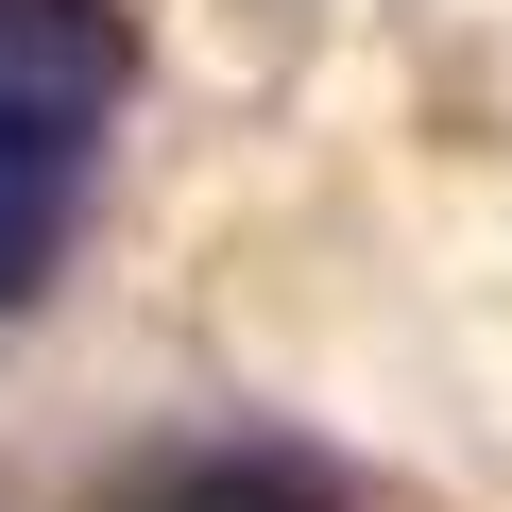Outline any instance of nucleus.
I'll list each match as a JSON object with an SVG mask.
<instances>
[{"instance_id":"3","label":"nucleus","mask_w":512,"mask_h":512,"mask_svg":"<svg viewBox=\"0 0 512 512\" xmlns=\"http://www.w3.org/2000/svg\"><path fill=\"white\" fill-rule=\"evenodd\" d=\"M137 512H359L325 461H291V444H222V461H171Z\"/></svg>"},{"instance_id":"1","label":"nucleus","mask_w":512,"mask_h":512,"mask_svg":"<svg viewBox=\"0 0 512 512\" xmlns=\"http://www.w3.org/2000/svg\"><path fill=\"white\" fill-rule=\"evenodd\" d=\"M137 103V18L120 0H0V120L18 137H103Z\"/></svg>"},{"instance_id":"2","label":"nucleus","mask_w":512,"mask_h":512,"mask_svg":"<svg viewBox=\"0 0 512 512\" xmlns=\"http://www.w3.org/2000/svg\"><path fill=\"white\" fill-rule=\"evenodd\" d=\"M69 205H86V154L0 120V308H35V291H52V256H69Z\"/></svg>"}]
</instances>
